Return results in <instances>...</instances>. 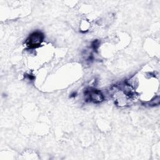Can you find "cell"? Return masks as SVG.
I'll return each mask as SVG.
<instances>
[{"mask_svg":"<svg viewBox=\"0 0 160 160\" xmlns=\"http://www.w3.org/2000/svg\"><path fill=\"white\" fill-rule=\"evenodd\" d=\"M44 38V34L40 31H35L31 33L26 39V44L29 48H36L39 47Z\"/></svg>","mask_w":160,"mask_h":160,"instance_id":"6da1fadb","label":"cell"},{"mask_svg":"<svg viewBox=\"0 0 160 160\" xmlns=\"http://www.w3.org/2000/svg\"><path fill=\"white\" fill-rule=\"evenodd\" d=\"M85 96L87 97L88 99L94 102V103H100L102 102L105 99L104 96L102 92L95 89H90L89 90H86L85 92Z\"/></svg>","mask_w":160,"mask_h":160,"instance_id":"7a4b0ae2","label":"cell"}]
</instances>
